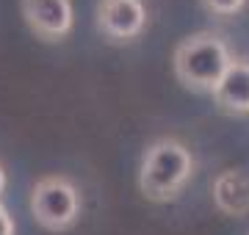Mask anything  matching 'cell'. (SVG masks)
<instances>
[{
	"mask_svg": "<svg viewBox=\"0 0 249 235\" xmlns=\"http://www.w3.org/2000/svg\"><path fill=\"white\" fill-rule=\"evenodd\" d=\"M194 177V155L180 138H158L144 150L139 188L152 202H169Z\"/></svg>",
	"mask_w": 249,
	"mask_h": 235,
	"instance_id": "cell-1",
	"label": "cell"
},
{
	"mask_svg": "<svg viewBox=\"0 0 249 235\" xmlns=\"http://www.w3.org/2000/svg\"><path fill=\"white\" fill-rule=\"evenodd\" d=\"M230 61H232L230 47L213 31L191 34L183 42H178L175 53H172V67H175L178 81L186 89L202 91V94H213V89L224 78Z\"/></svg>",
	"mask_w": 249,
	"mask_h": 235,
	"instance_id": "cell-2",
	"label": "cell"
},
{
	"mask_svg": "<svg viewBox=\"0 0 249 235\" xmlns=\"http://www.w3.org/2000/svg\"><path fill=\"white\" fill-rule=\"evenodd\" d=\"M80 208L83 199L78 185L64 174H45L31 188V213L36 224L50 233H64L75 227V221L80 218Z\"/></svg>",
	"mask_w": 249,
	"mask_h": 235,
	"instance_id": "cell-3",
	"label": "cell"
},
{
	"mask_svg": "<svg viewBox=\"0 0 249 235\" xmlns=\"http://www.w3.org/2000/svg\"><path fill=\"white\" fill-rule=\"evenodd\" d=\"M147 6L142 0H100L97 31L114 45H127L144 34Z\"/></svg>",
	"mask_w": 249,
	"mask_h": 235,
	"instance_id": "cell-4",
	"label": "cell"
},
{
	"mask_svg": "<svg viewBox=\"0 0 249 235\" xmlns=\"http://www.w3.org/2000/svg\"><path fill=\"white\" fill-rule=\"evenodd\" d=\"M28 28L45 42H61L75 25L72 0H22L19 3Z\"/></svg>",
	"mask_w": 249,
	"mask_h": 235,
	"instance_id": "cell-5",
	"label": "cell"
},
{
	"mask_svg": "<svg viewBox=\"0 0 249 235\" xmlns=\"http://www.w3.org/2000/svg\"><path fill=\"white\" fill-rule=\"evenodd\" d=\"M216 105L224 114L232 117H247L249 114V61L247 58H232L224 78L213 89Z\"/></svg>",
	"mask_w": 249,
	"mask_h": 235,
	"instance_id": "cell-6",
	"label": "cell"
},
{
	"mask_svg": "<svg viewBox=\"0 0 249 235\" xmlns=\"http://www.w3.org/2000/svg\"><path fill=\"white\" fill-rule=\"evenodd\" d=\"M213 205L224 216L244 218L249 213V174L241 169H224L211 183Z\"/></svg>",
	"mask_w": 249,
	"mask_h": 235,
	"instance_id": "cell-7",
	"label": "cell"
},
{
	"mask_svg": "<svg viewBox=\"0 0 249 235\" xmlns=\"http://www.w3.org/2000/svg\"><path fill=\"white\" fill-rule=\"evenodd\" d=\"M202 6L216 17H235L244 11L247 0H202Z\"/></svg>",
	"mask_w": 249,
	"mask_h": 235,
	"instance_id": "cell-8",
	"label": "cell"
},
{
	"mask_svg": "<svg viewBox=\"0 0 249 235\" xmlns=\"http://www.w3.org/2000/svg\"><path fill=\"white\" fill-rule=\"evenodd\" d=\"M0 235H14V218L9 216V210L0 205Z\"/></svg>",
	"mask_w": 249,
	"mask_h": 235,
	"instance_id": "cell-9",
	"label": "cell"
},
{
	"mask_svg": "<svg viewBox=\"0 0 249 235\" xmlns=\"http://www.w3.org/2000/svg\"><path fill=\"white\" fill-rule=\"evenodd\" d=\"M3 188H6V169L0 166V194H3Z\"/></svg>",
	"mask_w": 249,
	"mask_h": 235,
	"instance_id": "cell-10",
	"label": "cell"
}]
</instances>
